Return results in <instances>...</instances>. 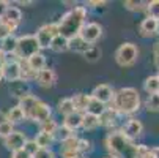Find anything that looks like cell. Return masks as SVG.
I'll return each mask as SVG.
<instances>
[{"mask_svg": "<svg viewBox=\"0 0 159 158\" xmlns=\"http://www.w3.org/2000/svg\"><path fill=\"white\" fill-rule=\"evenodd\" d=\"M90 46H92V44L85 43L80 36H74V38L70 40V51L77 52V54H82V55H84V52H85Z\"/></svg>", "mask_w": 159, "mask_h": 158, "instance_id": "26", "label": "cell"}, {"mask_svg": "<svg viewBox=\"0 0 159 158\" xmlns=\"http://www.w3.org/2000/svg\"><path fill=\"white\" fill-rule=\"evenodd\" d=\"M139 35L142 38H151L157 35V21L151 17H145L139 26Z\"/></svg>", "mask_w": 159, "mask_h": 158, "instance_id": "17", "label": "cell"}, {"mask_svg": "<svg viewBox=\"0 0 159 158\" xmlns=\"http://www.w3.org/2000/svg\"><path fill=\"white\" fill-rule=\"evenodd\" d=\"M85 22H87V8L85 7H73L57 22L58 35L71 40L79 35V32Z\"/></svg>", "mask_w": 159, "mask_h": 158, "instance_id": "2", "label": "cell"}, {"mask_svg": "<svg viewBox=\"0 0 159 158\" xmlns=\"http://www.w3.org/2000/svg\"><path fill=\"white\" fill-rule=\"evenodd\" d=\"M135 158H156L154 150L150 149L145 144H137L135 146Z\"/></svg>", "mask_w": 159, "mask_h": 158, "instance_id": "32", "label": "cell"}, {"mask_svg": "<svg viewBox=\"0 0 159 158\" xmlns=\"http://www.w3.org/2000/svg\"><path fill=\"white\" fill-rule=\"evenodd\" d=\"M58 35V26L57 22H51V24H44L41 26L36 33H35V38L39 44V49H48L51 46L52 40Z\"/></svg>", "mask_w": 159, "mask_h": 158, "instance_id": "6", "label": "cell"}, {"mask_svg": "<svg viewBox=\"0 0 159 158\" xmlns=\"http://www.w3.org/2000/svg\"><path fill=\"white\" fill-rule=\"evenodd\" d=\"M71 100L74 104V111L79 112V114H84V112H87V108H88V103L92 100V97L87 93H76L71 97Z\"/></svg>", "mask_w": 159, "mask_h": 158, "instance_id": "18", "label": "cell"}, {"mask_svg": "<svg viewBox=\"0 0 159 158\" xmlns=\"http://www.w3.org/2000/svg\"><path fill=\"white\" fill-rule=\"evenodd\" d=\"M54 52H66V51H70V40L61 36V35H57L52 43H51V46H49Z\"/></svg>", "mask_w": 159, "mask_h": 158, "instance_id": "22", "label": "cell"}, {"mask_svg": "<svg viewBox=\"0 0 159 158\" xmlns=\"http://www.w3.org/2000/svg\"><path fill=\"white\" fill-rule=\"evenodd\" d=\"M77 36H80L85 43L93 46V44L102 36V26L98 24V22H85Z\"/></svg>", "mask_w": 159, "mask_h": 158, "instance_id": "7", "label": "cell"}, {"mask_svg": "<svg viewBox=\"0 0 159 158\" xmlns=\"http://www.w3.org/2000/svg\"><path fill=\"white\" fill-rule=\"evenodd\" d=\"M125 136L129 139V141H135L140 134L143 133V123L139 120V119H129L123 127H121V130H120Z\"/></svg>", "mask_w": 159, "mask_h": 158, "instance_id": "9", "label": "cell"}, {"mask_svg": "<svg viewBox=\"0 0 159 158\" xmlns=\"http://www.w3.org/2000/svg\"><path fill=\"white\" fill-rule=\"evenodd\" d=\"M139 59V48L134 43H123L115 51V62L120 66H132Z\"/></svg>", "mask_w": 159, "mask_h": 158, "instance_id": "5", "label": "cell"}, {"mask_svg": "<svg viewBox=\"0 0 159 158\" xmlns=\"http://www.w3.org/2000/svg\"><path fill=\"white\" fill-rule=\"evenodd\" d=\"M74 134H76L74 131L68 130V128L63 127V125H58L57 130H55V133H54V141L63 142V141H66V139H70L71 136H74Z\"/></svg>", "mask_w": 159, "mask_h": 158, "instance_id": "29", "label": "cell"}, {"mask_svg": "<svg viewBox=\"0 0 159 158\" xmlns=\"http://www.w3.org/2000/svg\"><path fill=\"white\" fill-rule=\"evenodd\" d=\"M157 35H159V21H157Z\"/></svg>", "mask_w": 159, "mask_h": 158, "instance_id": "52", "label": "cell"}, {"mask_svg": "<svg viewBox=\"0 0 159 158\" xmlns=\"http://www.w3.org/2000/svg\"><path fill=\"white\" fill-rule=\"evenodd\" d=\"M113 93H115V90H113L110 85H107V84H99V85H96V87L92 90L90 97H92L93 100H96V101H99V103H102V104L106 106L107 103L112 101Z\"/></svg>", "mask_w": 159, "mask_h": 158, "instance_id": "11", "label": "cell"}, {"mask_svg": "<svg viewBox=\"0 0 159 158\" xmlns=\"http://www.w3.org/2000/svg\"><path fill=\"white\" fill-rule=\"evenodd\" d=\"M38 97H35V95H32V93H27V95H24L22 98H19V108L24 111V116H25V119H27V116H29V112L32 111V108L38 103Z\"/></svg>", "mask_w": 159, "mask_h": 158, "instance_id": "21", "label": "cell"}, {"mask_svg": "<svg viewBox=\"0 0 159 158\" xmlns=\"http://www.w3.org/2000/svg\"><path fill=\"white\" fill-rule=\"evenodd\" d=\"M110 103V108L115 109L120 116H134L142 106L140 93L134 87H121L120 90H117Z\"/></svg>", "mask_w": 159, "mask_h": 158, "instance_id": "1", "label": "cell"}, {"mask_svg": "<svg viewBox=\"0 0 159 158\" xmlns=\"http://www.w3.org/2000/svg\"><path fill=\"white\" fill-rule=\"evenodd\" d=\"M106 149L110 158H135V142L129 141L120 130L110 131L106 136Z\"/></svg>", "mask_w": 159, "mask_h": 158, "instance_id": "3", "label": "cell"}, {"mask_svg": "<svg viewBox=\"0 0 159 158\" xmlns=\"http://www.w3.org/2000/svg\"><path fill=\"white\" fill-rule=\"evenodd\" d=\"M77 141H79V138L74 134V136H71L70 139L60 142L61 144L60 152H61L63 158H77V156H80L79 152H77Z\"/></svg>", "mask_w": 159, "mask_h": 158, "instance_id": "16", "label": "cell"}, {"mask_svg": "<svg viewBox=\"0 0 159 158\" xmlns=\"http://www.w3.org/2000/svg\"><path fill=\"white\" fill-rule=\"evenodd\" d=\"M156 76H157V78H159V70H157V74H156Z\"/></svg>", "mask_w": 159, "mask_h": 158, "instance_id": "53", "label": "cell"}, {"mask_svg": "<svg viewBox=\"0 0 159 158\" xmlns=\"http://www.w3.org/2000/svg\"><path fill=\"white\" fill-rule=\"evenodd\" d=\"M80 125H82V114H79V112H71V114L65 116V119H63V127H66L71 131L79 130Z\"/></svg>", "mask_w": 159, "mask_h": 158, "instance_id": "20", "label": "cell"}, {"mask_svg": "<svg viewBox=\"0 0 159 158\" xmlns=\"http://www.w3.org/2000/svg\"><path fill=\"white\" fill-rule=\"evenodd\" d=\"M107 106H104L102 103H99V101H96V100H90V103H88V108H87V112L88 114H93V116H101L102 112H104V109H106Z\"/></svg>", "mask_w": 159, "mask_h": 158, "instance_id": "34", "label": "cell"}, {"mask_svg": "<svg viewBox=\"0 0 159 158\" xmlns=\"http://www.w3.org/2000/svg\"><path fill=\"white\" fill-rule=\"evenodd\" d=\"M13 131H14V125H11L10 122L2 123V125H0V138H2V139L8 138Z\"/></svg>", "mask_w": 159, "mask_h": 158, "instance_id": "40", "label": "cell"}, {"mask_svg": "<svg viewBox=\"0 0 159 158\" xmlns=\"http://www.w3.org/2000/svg\"><path fill=\"white\" fill-rule=\"evenodd\" d=\"M3 79L11 82L20 81V60H13V62H5L3 65Z\"/></svg>", "mask_w": 159, "mask_h": 158, "instance_id": "13", "label": "cell"}, {"mask_svg": "<svg viewBox=\"0 0 159 158\" xmlns=\"http://www.w3.org/2000/svg\"><path fill=\"white\" fill-rule=\"evenodd\" d=\"M35 81L43 89H51V87H54L57 84V73L54 70H51V68H44V70L36 73Z\"/></svg>", "mask_w": 159, "mask_h": 158, "instance_id": "12", "label": "cell"}, {"mask_svg": "<svg viewBox=\"0 0 159 158\" xmlns=\"http://www.w3.org/2000/svg\"><path fill=\"white\" fill-rule=\"evenodd\" d=\"M3 65H5V59H3V52L0 51V81L3 79Z\"/></svg>", "mask_w": 159, "mask_h": 158, "instance_id": "47", "label": "cell"}, {"mask_svg": "<svg viewBox=\"0 0 159 158\" xmlns=\"http://www.w3.org/2000/svg\"><path fill=\"white\" fill-rule=\"evenodd\" d=\"M57 127H58V123H57V122L51 117L49 120H46V122L39 123V131H43V133H48V134H51V136H54V133H55Z\"/></svg>", "mask_w": 159, "mask_h": 158, "instance_id": "37", "label": "cell"}, {"mask_svg": "<svg viewBox=\"0 0 159 158\" xmlns=\"http://www.w3.org/2000/svg\"><path fill=\"white\" fill-rule=\"evenodd\" d=\"M8 7H10V2H7V0H0V19H2L3 14L7 13Z\"/></svg>", "mask_w": 159, "mask_h": 158, "instance_id": "46", "label": "cell"}, {"mask_svg": "<svg viewBox=\"0 0 159 158\" xmlns=\"http://www.w3.org/2000/svg\"><path fill=\"white\" fill-rule=\"evenodd\" d=\"M24 89H25V82H22V81H16V82H11L10 92H11V95H14L16 98H22L24 95L30 93L29 90H24Z\"/></svg>", "mask_w": 159, "mask_h": 158, "instance_id": "31", "label": "cell"}, {"mask_svg": "<svg viewBox=\"0 0 159 158\" xmlns=\"http://www.w3.org/2000/svg\"><path fill=\"white\" fill-rule=\"evenodd\" d=\"M0 21L5 22L7 26H10V27L16 32L17 26L20 24V21H22V13H20V10H19L17 7L10 5V7H8V10H7V13L3 14V17L0 19Z\"/></svg>", "mask_w": 159, "mask_h": 158, "instance_id": "14", "label": "cell"}, {"mask_svg": "<svg viewBox=\"0 0 159 158\" xmlns=\"http://www.w3.org/2000/svg\"><path fill=\"white\" fill-rule=\"evenodd\" d=\"M84 57L87 62H98L99 57H101V49L98 46H90L85 52H84Z\"/></svg>", "mask_w": 159, "mask_h": 158, "instance_id": "36", "label": "cell"}, {"mask_svg": "<svg viewBox=\"0 0 159 158\" xmlns=\"http://www.w3.org/2000/svg\"><path fill=\"white\" fill-rule=\"evenodd\" d=\"M32 158H55V153L51 149H39Z\"/></svg>", "mask_w": 159, "mask_h": 158, "instance_id": "43", "label": "cell"}, {"mask_svg": "<svg viewBox=\"0 0 159 158\" xmlns=\"http://www.w3.org/2000/svg\"><path fill=\"white\" fill-rule=\"evenodd\" d=\"M98 127H99V117L93 116V114H88V112H84L80 128H84L87 131H92V130H96Z\"/></svg>", "mask_w": 159, "mask_h": 158, "instance_id": "23", "label": "cell"}, {"mask_svg": "<svg viewBox=\"0 0 159 158\" xmlns=\"http://www.w3.org/2000/svg\"><path fill=\"white\" fill-rule=\"evenodd\" d=\"M87 5L93 7V8H98V7H106V5H107V2H88Z\"/></svg>", "mask_w": 159, "mask_h": 158, "instance_id": "48", "label": "cell"}, {"mask_svg": "<svg viewBox=\"0 0 159 158\" xmlns=\"http://www.w3.org/2000/svg\"><path fill=\"white\" fill-rule=\"evenodd\" d=\"M77 158H85V156H77Z\"/></svg>", "mask_w": 159, "mask_h": 158, "instance_id": "54", "label": "cell"}, {"mask_svg": "<svg viewBox=\"0 0 159 158\" xmlns=\"http://www.w3.org/2000/svg\"><path fill=\"white\" fill-rule=\"evenodd\" d=\"M25 63L29 65V68H30L32 71L38 73V71H41V70L46 68V55H44L43 52H38V54L32 55L30 59H27Z\"/></svg>", "mask_w": 159, "mask_h": 158, "instance_id": "19", "label": "cell"}, {"mask_svg": "<svg viewBox=\"0 0 159 158\" xmlns=\"http://www.w3.org/2000/svg\"><path fill=\"white\" fill-rule=\"evenodd\" d=\"M123 7L129 11H143L147 3H142V2H132V0H126L123 2Z\"/></svg>", "mask_w": 159, "mask_h": 158, "instance_id": "38", "label": "cell"}, {"mask_svg": "<svg viewBox=\"0 0 159 158\" xmlns=\"http://www.w3.org/2000/svg\"><path fill=\"white\" fill-rule=\"evenodd\" d=\"M16 46H17V36H14V35H10L5 40L0 41V51H2L3 54L16 52Z\"/></svg>", "mask_w": 159, "mask_h": 158, "instance_id": "25", "label": "cell"}, {"mask_svg": "<svg viewBox=\"0 0 159 158\" xmlns=\"http://www.w3.org/2000/svg\"><path fill=\"white\" fill-rule=\"evenodd\" d=\"M145 109L148 112H159V93L148 95L145 100Z\"/></svg>", "mask_w": 159, "mask_h": 158, "instance_id": "33", "label": "cell"}, {"mask_svg": "<svg viewBox=\"0 0 159 158\" xmlns=\"http://www.w3.org/2000/svg\"><path fill=\"white\" fill-rule=\"evenodd\" d=\"M19 5H33V2H19Z\"/></svg>", "mask_w": 159, "mask_h": 158, "instance_id": "51", "label": "cell"}, {"mask_svg": "<svg viewBox=\"0 0 159 158\" xmlns=\"http://www.w3.org/2000/svg\"><path fill=\"white\" fill-rule=\"evenodd\" d=\"M107 158H110V156H107Z\"/></svg>", "mask_w": 159, "mask_h": 158, "instance_id": "55", "label": "cell"}, {"mask_svg": "<svg viewBox=\"0 0 159 158\" xmlns=\"http://www.w3.org/2000/svg\"><path fill=\"white\" fill-rule=\"evenodd\" d=\"M153 55H154V63L159 70V41H156L154 46H153Z\"/></svg>", "mask_w": 159, "mask_h": 158, "instance_id": "45", "label": "cell"}, {"mask_svg": "<svg viewBox=\"0 0 159 158\" xmlns=\"http://www.w3.org/2000/svg\"><path fill=\"white\" fill-rule=\"evenodd\" d=\"M25 142H27L25 134L22 133V131H19V130H14L8 138H5V139H3V146H5L11 153H13V152H16V150L24 149Z\"/></svg>", "mask_w": 159, "mask_h": 158, "instance_id": "10", "label": "cell"}, {"mask_svg": "<svg viewBox=\"0 0 159 158\" xmlns=\"http://www.w3.org/2000/svg\"><path fill=\"white\" fill-rule=\"evenodd\" d=\"M143 90H145L148 95L159 93V78H157L156 74L148 76V78L143 81Z\"/></svg>", "mask_w": 159, "mask_h": 158, "instance_id": "27", "label": "cell"}, {"mask_svg": "<svg viewBox=\"0 0 159 158\" xmlns=\"http://www.w3.org/2000/svg\"><path fill=\"white\" fill-rule=\"evenodd\" d=\"M52 117V109L48 103H44L41 100H38V103L32 108V111L29 112L27 119L32 120V122H36V123H43Z\"/></svg>", "mask_w": 159, "mask_h": 158, "instance_id": "8", "label": "cell"}, {"mask_svg": "<svg viewBox=\"0 0 159 158\" xmlns=\"http://www.w3.org/2000/svg\"><path fill=\"white\" fill-rule=\"evenodd\" d=\"M24 150H25L30 156H33V155L39 150V147L36 146V142H35L33 139H27V142H25V146H24Z\"/></svg>", "mask_w": 159, "mask_h": 158, "instance_id": "42", "label": "cell"}, {"mask_svg": "<svg viewBox=\"0 0 159 158\" xmlns=\"http://www.w3.org/2000/svg\"><path fill=\"white\" fill-rule=\"evenodd\" d=\"M39 49V44L35 38V35H22L17 36V46H16V55L20 60H27L32 55L38 54Z\"/></svg>", "mask_w": 159, "mask_h": 158, "instance_id": "4", "label": "cell"}, {"mask_svg": "<svg viewBox=\"0 0 159 158\" xmlns=\"http://www.w3.org/2000/svg\"><path fill=\"white\" fill-rule=\"evenodd\" d=\"M88 150H92V141H88L85 138H79V141H77V152H79V155L82 156Z\"/></svg>", "mask_w": 159, "mask_h": 158, "instance_id": "39", "label": "cell"}, {"mask_svg": "<svg viewBox=\"0 0 159 158\" xmlns=\"http://www.w3.org/2000/svg\"><path fill=\"white\" fill-rule=\"evenodd\" d=\"M7 122V114H5V112H2V111H0V125H2V123H5Z\"/></svg>", "mask_w": 159, "mask_h": 158, "instance_id": "49", "label": "cell"}, {"mask_svg": "<svg viewBox=\"0 0 159 158\" xmlns=\"http://www.w3.org/2000/svg\"><path fill=\"white\" fill-rule=\"evenodd\" d=\"M33 141L36 142V146L39 149H51V146L54 144V136H51V134H48V133L39 131L36 136H35Z\"/></svg>", "mask_w": 159, "mask_h": 158, "instance_id": "28", "label": "cell"}, {"mask_svg": "<svg viewBox=\"0 0 159 158\" xmlns=\"http://www.w3.org/2000/svg\"><path fill=\"white\" fill-rule=\"evenodd\" d=\"M120 114L115 111V109H112V108H106L104 112L99 116V125L106 127V128H112V131H115V125L118 123L120 120Z\"/></svg>", "mask_w": 159, "mask_h": 158, "instance_id": "15", "label": "cell"}, {"mask_svg": "<svg viewBox=\"0 0 159 158\" xmlns=\"http://www.w3.org/2000/svg\"><path fill=\"white\" fill-rule=\"evenodd\" d=\"M153 150H154V155H156V158H159V147H154Z\"/></svg>", "mask_w": 159, "mask_h": 158, "instance_id": "50", "label": "cell"}, {"mask_svg": "<svg viewBox=\"0 0 159 158\" xmlns=\"http://www.w3.org/2000/svg\"><path fill=\"white\" fill-rule=\"evenodd\" d=\"M145 11L148 14L147 17L159 21V0H151V2H148L147 7H145Z\"/></svg>", "mask_w": 159, "mask_h": 158, "instance_id": "35", "label": "cell"}, {"mask_svg": "<svg viewBox=\"0 0 159 158\" xmlns=\"http://www.w3.org/2000/svg\"><path fill=\"white\" fill-rule=\"evenodd\" d=\"M11 158H32L24 149H20V150H16L11 153Z\"/></svg>", "mask_w": 159, "mask_h": 158, "instance_id": "44", "label": "cell"}, {"mask_svg": "<svg viewBox=\"0 0 159 158\" xmlns=\"http://www.w3.org/2000/svg\"><path fill=\"white\" fill-rule=\"evenodd\" d=\"M13 33H14V30H13L10 26H7L5 22L0 21V41L5 40V38H7V36H10V35H13Z\"/></svg>", "mask_w": 159, "mask_h": 158, "instance_id": "41", "label": "cell"}, {"mask_svg": "<svg viewBox=\"0 0 159 158\" xmlns=\"http://www.w3.org/2000/svg\"><path fill=\"white\" fill-rule=\"evenodd\" d=\"M25 120V116H24V111H22L19 106H14L11 108L8 112H7V122H10L11 125H17V123H22Z\"/></svg>", "mask_w": 159, "mask_h": 158, "instance_id": "24", "label": "cell"}, {"mask_svg": "<svg viewBox=\"0 0 159 158\" xmlns=\"http://www.w3.org/2000/svg\"><path fill=\"white\" fill-rule=\"evenodd\" d=\"M58 112L65 117V116H68V114H71V112H76L74 111V104H73V100L71 98H63V100H60L58 101Z\"/></svg>", "mask_w": 159, "mask_h": 158, "instance_id": "30", "label": "cell"}]
</instances>
